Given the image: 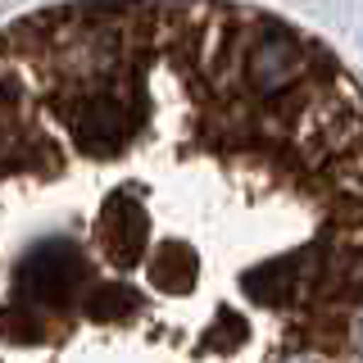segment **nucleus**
Masks as SVG:
<instances>
[{
  "instance_id": "obj_1",
  "label": "nucleus",
  "mask_w": 363,
  "mask_h": 363,
  "mask_svg": "<svg viewBox=\"0 0 363 363\" xmlns=\"http://www.w3.org/2000/svg\"><path fill=\"white\" fill-rule=\"evenodd\" d=\"M0 363H363V82L241 0L0 28Z\"/></svg>"
}]
</instances>
